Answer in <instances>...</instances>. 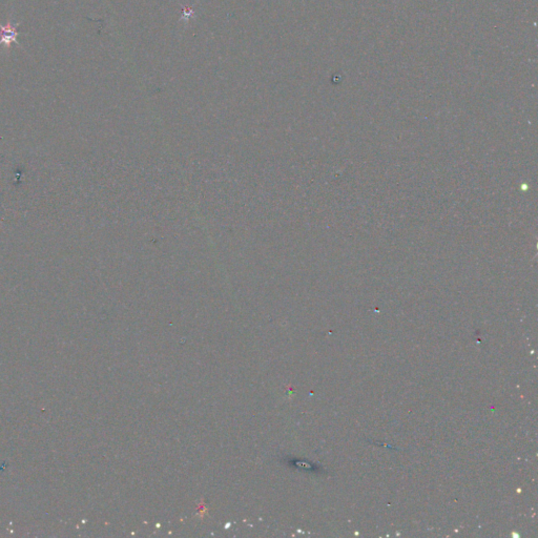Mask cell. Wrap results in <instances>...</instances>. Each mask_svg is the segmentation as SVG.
<instances>
[{"instance_id": "1", "label": "cell", "mask_w": 538, "mask_h": 538, "mask_svg": "<svg viewBox=\"0 0 538 538\" xmlns=\"http://www.w3.org/2000/svg\"><path fill=\"white\" fill-rule=\"evenodd\" d=\"M0 30L2 31V37H1V40H0V45H2V44L10 45L11 41H13V43H16V41H17L16 37L18 36V32H17L16 26H12L11 23L9 22L8 25H6L5 27H3L2 25H0Z\"/></svg>"}]
</instances>
